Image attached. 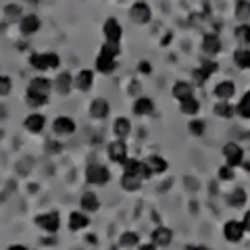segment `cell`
<instances>
[{
	"label": "cell",
	"mask_w": 250,
	"mask_h": 250,
	"mask_svg": "<svg viewBox=\"0 0 250 250\" xmlns=\"http://www.w3.org/2000/svg\"><path fill=\"white\" fill-rule=\"evenodd\" d=\"M52 92V82L48 77H34L27 83V104L29 106H44L48 103V96Z\"/></svg>",
	"instance_id": "1"
},
{
	"label": "cell",
	"mask_w": 250,
	"mask_h": 250,
	"mask_svg": "<svg viewBox=\"0 0 250 250\" xmlns=\"http://www.w3.org/2000/svg\"><path fill=\"white\" fill-rule=\"evenodd\" d=\"M29 65L36 71H54L61 67V57L57 52H31Z\"/></svg>",
	"instance_id": "2"
},
{
	"label": "cell",
	"mask_w": 250,
	"mask_h": 250,
	"mask_svg": "<svg viewBox=\"0 0 250 250\" xmlns=\"http://www.w3.org/2000/svg\"><path fill=\"white\" fill-rule=\"evenodd\" d=\"M85 182L96 188H104L111 182V171H108V167L100 165V163H92V165L85 167Z\"/></svg>",
	"instance_id": "3"
},
{
	"label": "cell",
	"mask_w": 250,
	"mask_h": 250,
	"mask_svg": "<svg viewBox=\"0 0 250 250\" xmlns=\"http://www.w3.org/2000/svg\"><path fill=\"white\" fill-rule=\"evenodd\" d=\"M129 17H131V21H134L136 25H146V23H150L152 21L150 4L144 2V0H138V2H134V6L129 9Z\"/></svg>",
	"instance_id": "4"
},
{
	"label": "cell",
	"mask_w": 250,
	"mask_h": 250,
	"mask_svg": "<svg viewBox=\"0 0 250 250\" xmlns=\"http://www.w3.org/2000/svg\"><path fill=\"white\" fill-rule=\"evenodd\" d=\"M223 159H225V165L229 167H240L244 163V148L236 142H228L223 146Z\"/></svg>",
	"instance_id": "5"
},
{
	"label": "cell",
	"mask_w": 250,
	"mask_h": 250,
	"mask_svg": "<svg viewBox=\"0 0 250 250\" xmlns=\"http://www.w3.org/2000/svg\"><path fill=\"white\" fill-rule=\"evenodd\" d=\"M36 225L40 229H44L46 233H57L61 229V217L57 210H52V213H40V215H36Z\"/></svg>",
	"instance_id": "6"
},
{
	"label": "cell",
	"mask_w": 250,
	"mask_h": 250,
	"mask_svg": "<svg viewBox=\"0 0 250 250\" xmlns=\"http://www.w3.org/2000/svg\"><path fill=\"white\" fill-rule=\"evenodd\" d=\"M75 129H77L75 121L71 119V117H67V115H61V117H57V119L52 121V131H54V136H59V138L73 136Z\"/></svg>",
	"instance_id": "7"
},
{
	"label": "cell",
	"mask_w": 250,
	"mask_h": 250,
	"mask_svg": "<svg viewBox=\"0 0 250 250\" xmlns=\"http://www.w3.org/2000/svg\"><path fill=\"white\" fill-rule=\"evenodd\" d=\"M244 236H246V229H244V225H242V221L231 219V221H228L223 225V238L228 240L229 244H238V242H242Z\"/></svg>",
	"instance_id": "8"
},
{
	"label": "cell",
	"mask_w": 250,
	"mask_h": 250,
	"mask_svg": "<svg viewBox=\"0 0 250 250\" xmlns=\"http://www.w3.org/2000/svg\"><path fill=\"white\" fill-rule=\"evenodd\" d=\"M40 27H42V21H40V17L38 15H34V13H29V15H23V17L19 19V31L25 38H29V36H36L38 31H40Z\"/></svg>",
	"instance_id": "9"
},
{
	"label": "cell",
	"mask_w": 250,
	"mask_h": 250,
	"mask_svg": "<svg viewBox=\"0 0 250 250\" xmlns=\"http://www.w3.org/2000/svg\"><path fill=\"white\" fill-rule=\"evenodd\" d=\"M106 154H108V161L111 163H121L127 159V144H125V140H119L115 138L111 144L106 146Z\"/></svg>",
	"instance_id": "10"
},
{
	"label": "cell",
	"mask_w": 250,
	"mask_h": 250,
	"mask_svg": "<svg viewBox=\"0 0 250 250\" xmlns=\"http://www.w3.org/2000/svg\"><path fill=\"white\" fill-rule=\"evenodd\" d=\"M103 34H104V40H108V42H121L123 27L115 17H108L103 25Z\"/></svg>",
	"instance_id": "11"
},
{
	"label": "cell",
	"mask_w": 250,
	"mask_h": 250,
	"mask_svg": "<svg viewBox=\"0 0 250 250\" xmlns=\"http://www.w3.org/2000/svg\"><path fill=\"white\" fill-rule=\"evenodd\" d=\"M23 127H25L29 134H40V131H44L46 127V115L42 113H29L25 117V121H23Z\"/></svg>",
	"instance_id": "12"
},
{
	"label": "cell",
	"mask_w": 250,
	"mask_h": 250,
	"mask_svg": "<svg viewBox=\"0 0 250 250\" xmlns=\"http://www.w3.org/2000/svg\"><path fill=\"white\" fill-rule=\"evenodd\" d=\"M108 113H111V104H108V100L104 98H94L90 103V117L96 121H103L108 117Z\"/></svg>",
	"instance_id": "13"
},
{
	"label": "cell",
	"mask_w": 250,
	"mask_h": 250,
	"mask_svg": "<svg viewBox=\"0 0 250 250\" xmlns=\"http://www.w3.org/2000/svg\"><path fill=\"white\" fill-rule=\"evenodd\" d=\"M94 67H96V71H98V73L108 75V73H113V71H115V67H117V59H115V57H111V54H106V52H98V57H96V62H94Z\"/></svg>",
	"instance_id": "14"
},
{
	"label": "cell",
	"mask_w": 250,
	"mask_h": 250,
	"mask_svg": "<svg viewBox=\"0 0 250 250\" xmlns=\"http://www.w3.org/2000/svg\"><path fill=\"white\" fill-rule=\"evenodd\" d=\"M92 85H94V71H90V69L77 71V75L73 77V88L75 90L88 92V90H92Z\"/></svg>",
	"instance_id": "15"
},
{
	"label": "cell",
	"mask_w": 250,
	"mask_h": 250,
	"mask_svg": "<svg viewBox=\"0 0 250 250\" xmlns=\"http://www.w3.org/2000/svg\"><path fill=\"white\" fill-rule=\"evenodd\" d=\"M171 242H173V231L165 225H159L154 231H152V244L159 246V248H167Z\"/></svg>",
	"instance_id": "16"
},
{
	"label": "cell",
	"mask_w": 250,
	"mask_h": 250,
	"mask_svg": "<svg viewBox=\"0 0 250 250\" xmlns=\"http://www.w3.org/2000/svg\"><path fill=\"white\" fill-rule=\"evenodd\" d=\"M90 225V217L83 210H73L69 213V229L71 231H83Z\"/></svg>",
	"instance_id": "17"
},
{
	"label": "cell",
	"mask_w": 250,
	"mask_h": 250,
	"mask_svg": "<svg viewBox=\"0 0 250 250\" xmlns=\"http://www.w3.org/2000/svg\"><path fill=\"white\" fill-rule=\"evenodd\" d=\"M52 90H57L59 94H69L73 90V75L69 71H61L52 82Z\"/></svg>",
	"instance_id": "18"
},
{
	"label": "cell",
	"mask_w": 250,
	"mask_h": 250,
	"mask_svg": "<svg viewBox=\"0 0 250 250\" xmlns=\"http://www.w3.org/2000/svg\"><path fill=\"white\" fill-rule=\"evenodd\" d=\"M80 207L83 213H96L100 208V198L96 192H83L82 198H80Z\"/></svg>",
	"instance_id": "19"
},
{
	"label": "cell",
	"mask_w": 250,
	"mask_h": 250,
	"mask_svg": "<svg viewBox=\"0 0 250 250\" xmlns=\"http://www.w3.org/2000/svg\"><path fill=\"white\" fill-rule=\"evenodd\" d=\"M154 113V100L148 96H140L134 103V115L136 117H148Z\"/></svg>",
	"instance_id": "20"
},
{
	"label": "cell",
	"mask_w": 250,
	"mask_h": 250,
	"mask_svg": "<svg viewBox=\"0 0 250 250\" xmlns=\"http://www.w3.org/2000/svg\"><path fill=\"white\" fill-rule=\"evenodd\" d=\"M113 134L119 140H125L131 134V121L127 119V117H117V119L113 121Z\"/></svg>",
	"instance_id": "21"
},
{
	"label": "cell",
	"mask_w": 250,
	"mask_h": 250,
	"mask_svg": "<svg viewBox=\"0 0 250 250\" xmlns=\"http://www.w3.org/2000/svg\"><path fill=\"white\" fill-rule=\"evenodd\" d=\"M144 163H146L148 167H150L152 175L167 173V169H169V163H167V159H163V156H159V154H152V156H148V159H146Z\"/></svg>",
	"instance_id": "22"
},
{
	"label": "cell",
	"mask_w": 250,
	"mask_h": 250,
	"mask_svg": "<svg viewBox=\"0 0 250 250\" xmlns=\"http://www.w3.org/2000/svg\"><path fill=\"white\" fill-rule=\"evenodd\" d=\"M213 92H215V96H217L219 100H229V98H233V94H236V83L229 82V80L219 82V83L215 85Z\"/></svg>",
	"instance_id": "23"
},
{
	"label": "cell",
	"mask_w": 250,
	"mask_h": 250,
	"mask_svg": "<svg viewBox=\"0 0 250 250\" xmlns=\"http://www.w3.org/2000/svg\"><path fill=\"white\" fill-rule=\"evenodd\" d=\"M202 50L207 54H219L221 52V40L217 34H205L202 36Z\"/></svg>",
	"instance_id": "24"
},
{
	"label": "cell",
	"mask_w": 250,
	"mask_h": 250,
	"mask_svg": "<svg viewBox=\"0 0 250 250\" xmlns=\"http://www.w3.org/2000/svg\"><path fill=\"white\" fill-rule=\"evenodd\" d=\"M142 182L144 179L140 175H134V173H123L121 175V188L125 192H138L142 188Z\"/></svg>",
	"instance_id": "25"
},
{
	"label": "cell",
	"mask_w": 250,
	"mask_h": 250,
	"mask_svg": "<svg viewBox=\"0 0 250 250\" xmlns=\"http://www.w3.org/2000/svg\"><path fill=\"white\" fill-rule=\"evenodd\" d=\"M179 111L188 117H196L200 111V103L196 100V96H188L184 100H179Z\"/></svg>",
	"instance_id": "26"
},
{
	"label": "cell",
	"mask_w": 250,
	"mask_h": 250,
	"mask_svg": "<svg viewBox=\"0 0 250 250\" xmlns=\"http://www.w3.org/2000/svg\"><path fill=\"white\" fill-rule=\"evenodd\" d=\"M171 94H173V98L184 100V98H188V96H194V85L188 83V82H175Z\"/></svg>",
	"instance_id": "27"
},
{
	"label": "cell",
	"mask_w": 250,
	"mask_h": 250,
	"mask_svg": "<svg viewBox=\"0 0 250 250\" xmlns=\"http://www.w3.org/2000/svg\"><path fill=\"white\" fill-rule=\"evenodd\" d=\"M246 200H248L246 192L242 190V188H236V190H233L229 196H228V205L233 207V208H240V207H244V205H246Z\"/></svg>",
	"instance_id": "28"
},
{
	"label": "cell",
	"mask_w": 250,
	"mask_h": 250,
	"mask_svg": "<svg viewBox=\"0 0 250 250\" xmlns=\"http://www.w3.org/2000/svg\"><path fill=\"white\" fill-rule=\"evenodd\" d=\"M215 115L221 119H231L233 117V106L229 104V100H219L215 104Z\"/></svg>",
	"instance_id": "29"
},
{
	"label": "cell",
	"mask_w": 250,
	"mask_h": 250,
	"mask_svg": "<svg viewBox=\"0 0 250 250\" xmlns=\"http://www.w3.org/2000/svg\"><path fill=\"white\" fill-rule=\"evenodd\" d=\"M140 244V236L136 231H123L121 233V238H119V246L123 248H134Z\"/></svg>",
	"instance_id": "30"
},
{
	"label": "cell",
	"mask_w": 250,
	"mask_h": 250,
	"mask_svg": "<svg viewBox=\"0 0 250 250\" xmlns=\"http://www.w3.org/2000/svg\"><path fill=\"white\" fill-rule=\"evenodd\" d=\"M233 61L240 69H250V50L248 48H240L233 52Z\"/></svg>",
	"instance_id": "31"
},
{
	"label": "cell",
	"mask_w": 250,
	"mask_h": 250,
	"mask_svg": "<svg viewBox=\"0 0 250 250\" xmlns=\"http://www.w3.org/2000/svg\"><path fill=\"white\" fill-rule=\"evenodd\" d=\"M236 113L242 117V119H250V90L242 96V100L236 106Z\"/></svg>",
	"instance_id": "32"
},
{
	"label": "cell",
	"mask_w": 250,
	"mask_h": 250,
	"mask_svg": "<svg viewBox=\"0 0 250 250\" xmlns=\"http://www.w3.org/2000/svg\"><path fill=\"white\" fill-rule=\"evenodd\" d=\"M188 131H190L192 136L200 138V136H205V131H207V123L202 119H192L190 123H188Z\"/></svg>",
	"instance_id": "33"
},
{
	"label": "cell",
	"mask_w": 250,
	"mask_h": 250,
	"mask_svg": "<svg viewBox=\"0 0 250 250\" xmlns=\"http://www.w3.org/2000/svg\"><path fill=\"white\" fill-rule=\"evenodd\" d=\"M236 17L240 21H248L250 19V0H238V4H236Z\"/></svg>",
	"instance_id": "34"
},
{
	"label": "cell",
	"mask_w": 250,
	"mask_h": 250,
	"mask_svg": "<svg viewBox=\"0 0 250 250\" xmlns=\"http://www.w3.org/2000/svg\"><path fill=\"white\" fill-rule=\"evenodd\" d=\"M123 173H134V175H140V167H142V161H138V159H125L123 163Z\"/></svg>",
	"instance_id": "35"
},
{
	"label": "cell",
	"mask_w": 250,
	"mask_h": 250,
	"mask_svg": "<svg viewBox=\"0 0 250 250\" xmlns=\"http://www.w3.org/2000/svg\"><path fill=\"white\" fill-rule=\"evenodd\" d=\"M4 17L9 21H19L23 17V11L19 4H6L4 6Z\"/></svg>",
	"instance_id": "36"
},
{
	"label": "cell",
	"mask_w": 250,
	"mask_h": 250,
	"mask_svg": "<svg viewBox=\"0 0 250 250\" xmlns=\"http://www.w3.org/2000/svg\"><path fill=\"white\" fill-rule=\"evenodd\" d=\"M11 92H13V80L9 75L0 73V98H6Z\"/></svg>",
	"instance_id": "37"
},
{
	"label": "cell",
	"mask_w": 250,
	"mask_h": 250,
	"mask_svg": "<svg viewBox=\"0 0 250 250\" xmlns=\"http://www.w3.org/2000/svg\"><path fill=\"white\" fill-rule=\"evenodd\" d=\"M236 38L240 42L250 44V23H242V25L236 27Z\"/></svg>",
	"instance_id": "38"
},
{
	"label": "cell",
	"mask_w": 250,
	"mask_h": 250,
	"mask_svg": "<svg viewBox=\"0 0 250 250\" xmlns=\"http://www.w3.org/2000/svg\"><path fill=\"white\" fill-rule=\"evenodd\" d=\"M217 177L221 179V182H233V177H236V171H233V167H229V165H223V167H219Z\"/></svg>",
	"instance_id": "39"
},
{
	"label": "cell",
	"mask_w": 250,
	"mask_h": 250,
	"mask_svg": "<svg viewBox=\"0 0 250 250\" xmlns=\"http://www.w3.org/2000/svg\"><path fill=\"white\" fill-rule=\"evenodd\" d=\"M100 52H106V54H111V57H119V42H108L104 40V44L100 46Z\"/></svg>",
	"instance_id": "40"
},
{
	"label": "cell",
	"mask_w": 250,
	"mask_h": 250,
	"mask_svg": "<svg viewBox=\"0 0 250 250\" xmlns=\"http://www.w3.org/2000/svg\"><path fill=\"white\" fill-rule=\"evenodd\" d=\"M192 77H194V83H196V85H205V83H207V80H208V77H210V75H208L207 71H202V69L198 67V69H196V71H194V73H192Z\"/></svg>",
	"instance_id": "41"
},
{
	"label": "cell",
	"mask_w": 250,
	"mask_h": 250,
	"mask_svg": "<svg viewBox=\"0 0 250 250\" xmlns=\"http://www.w3.org/2000/svg\"><path fill=\"white\" fill-rule=\"evenodd\" d=\"M200 69H202V71H207L208 75H213V73H217L219 65H217L215 61H205V62H202V65H200Z\"/></svg>",
	"instance_id": "42"
},
{
	"label": "cell",
	"mask_w": 250,
	"mask_h": 250,
	"mask_svg": "<svg viewBox=\"0 0 250 250\" xmlns=\"http://www.w3.org/2000/svg\"><path fill=\"white\" fill-rule=\"evenodd\" d=\"M140 73H152V65H150V62H148V61H140Z\"/></svg>",
	"instance_id": "43"
},
{
	"label": "cell",
	"mask_w": 250,
	"mask_h": 250,
	"mask_svg": "<svg viewBox=\"0 0 250 250\" xmlns=\"http://www.w3.org/2000/svg\"><path fill=\"white\" fill-rule=\"evenodd\" d=\"M242 225H244L246 233H250V210H246L244 217H242Z\"/></svg>",
	"instance_id": "44"
},
{
	"label": "cell",
	"mask_w": 250,
	"mask_h": 250,
	"mask_svg": "<svg viewBox=\"0 0 250 250\" xmlns=\"http://www.w3.org/2000/svg\"><path fill=\"white\" fill-rule=\"evenodd\" d=\"M186 250H210V248H208V246H205V244H190Z\"/></svg>",
	"instance_id": "45"
},
{
	"label": "cell",
	"mask_w": 250,
	"mask_h": 250,
	"mask_svg": "<svg viewBox=\"0 0 250 250\" xmlns=\"http://www.w3.org/2000/svg\"><path fill=\"white\" fill-rule=\"evenodd\" d=\"M6 250H29L25 244H11L9 248H6Z\"/></svg>",
	"instance_id": "46"
},
{
	"label": "cell",
	"mask_w": 250,
	"mask_h": 250,
	"mask_svg": "<svg viewBox=\"0 0 250 250\" xmlns=\"http://www.w3.org/2000/svg\"><path fill=\"white\" fill-rule=\"evenodd\" d=\"M138 250H156V246L152 244V242H148V244H142V246H140Z\"/></svg>",
	"instance_id": "47"
},
{
	"label": "cell",
	"mask_w": 250,
	"mask_h": 250,
	"mask_svg": "<svg viewBox=\"0 0 250 250\" xmlns=\"http://www.w3.org/2000/svg\"><path fill=\"white\" fill-rule=\"evenodd\" d=\"M171 38H173L171 34H169V36H165V38H163V40H161V44H163V46H165V44H169V42H171Z\"/></svg>",
	"instance_id": "48"
},
{
	"label": "cell",
	"mask_w": 250,
	"mask_h": 250,
	"mask_svg": "<svg viewBox=\"0 0 250 250\" xmlns=\"http://www.w3.org/2000/svg\"><path fill=\"white\" fill-rule=\"evenodd\" d=\"M242 165H244V169H246L248 173H250V163H246V161H244V163H242Z\"/></svg>",
	"instance_id": "49"
},
{
	"label": "cell",
	"mask_w": 250,
	"mask_h": 250,
	"mask_svg": "<svg viewBox=\"0 0 250 250\" xmlns=\"http://www.w3.org/2000/svg\"><path fill=\"white\" fill-rule=\"evenodd\" d=\"M29 2H40V0H29Z\"/></svg>",
	"instance_id": "50"
}]
</instances>
